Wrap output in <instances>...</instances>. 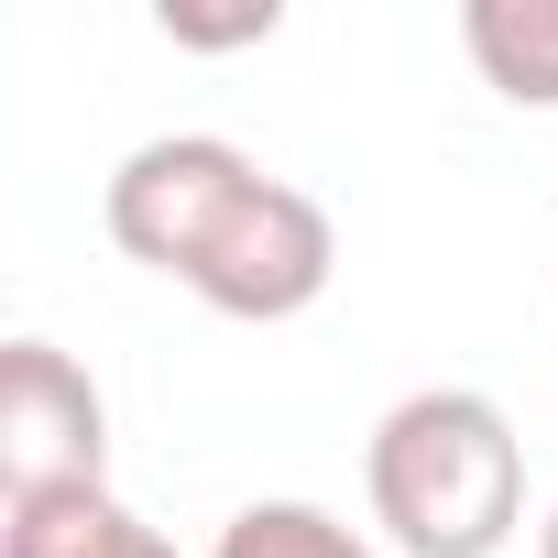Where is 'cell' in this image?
Masks as SVG:
<instances>
[{"mask_svg":"<svg viewBox=\"0 0 558 558\" xmlns=\"http://www.w3.org/2000/svg\"><path fill=\"white\" fill-rule=\"evenodd\" d=\"M362 493L395 558H504L525 525V438L493 395L427 384L373 416Z\"/></svg>","mask_w":558,"mask_h":558,"instance_id":"6da1fadb","label":"cell"},{"mask_svg":"<svg viewBox=\"0 0 558 558\" xmlns=\"http://www.w3.org/2000/svg\"><path fill=\"white\" fill-rule=\"evenodd\" d=\"M208 558H384L362 525H340L329 504H296V493H274V504H241L219 525Z\"/></svg>","mask_w":558,"mask_h":558,"instance_id":"52a82bcc","label":"cell"},{"mask_svg":"<svg viewBox=\"0 0 558 558\" xmlns=\"http://www.w3.org/2000/svg\"><path fill=\"white\" fill-rule=\"evenodd\" d=\"M460 45H471V66H482L493 99L558 110V0H471Z\"/></svg>","mask_w":558,"mask_h":558,"instance_id":"8992f818","label":"cell"},{"mask_svg":"<svg viewBox=\"0 0 558 558\" xmlns=\"http://www.w3.org/2000/svg\"><path fill=\"white\" fill-rule=\"evenodd\" d=\"M154 23H165V45H197V56H219V45H263L286 12H274V0H241V12H186V0H165Z\"/></svg>","mask_w":558,"mask_h":558,"instance_id":"ba28073f","label":"cell"},{"mask_svg":"<svg viewBox=\"0 0 558 558\" xmlns=\"http://www.w3.org/2000/svg\"><path fill=\"white\" fill-rule=\"evenodd\" d=\"M0 558H175L110 482L88 493H23V504H0Z\"/></svg>","mask_w":558,"mask_h":558,"instance_id":"5b68a950","label":"cell"},{"mask_svg":"<svg viewBox=\"0 0 558 558\" xmlns=\"http://www.w3.org/2000/svg\"><path fill=\"white\" fill-rule=\"evenodd\" d=\"M329 274H340L329 208H318L307 186H286V175H263V186L230 208V230L208 241V263L186 274V296L219 307V318L274 329V318H307V307L329 296Z\"/></svg>","mask_w":558,"mask_h":558,"instance_id":"3957f363","label":"cell"},{"mask_svg":"<svg viewBox=\"0 0 558 558\" xmlns=\"http://www.w3.org/2000/svg\"><path fill=\"white\" fill-rule=\"evenodd\" d=\"M536 558H558V504H547V525H536Z\"/></svg>","mask_w":558,"mask_h":558,"instance_id":"9c48e42d","label":"cell"},{"mask_svg":"<svg viewBox=\"0 0 558 558\" xmlns=\"http://www.w3.org/2000/svg\"><path fill=\"white\" fill-rule=\"evenodd\" d=\"M252 186H263V165H252L230 132H154V143H132V154L110 165L99 219H110V241H121L132 263H154V274L186 286Z\"/></svg>","mask_w":558,"mask_h":558,"instance_id":"7a4b0ae2","label":"cell"},{"mask_svg":"<svg viewBox=\"0 0 558 558\" xmlns=\"http://www.w3.org/2000/svg\"><path fill=\"white\" fill-rule=\"evenodd\" d=\"M110 471V405L88 384V362H66L56 340H12L0 351V493H88Z\"/></svg>","mask_w":558,"mask_h":558,"instance_id":"277c9868","label":"cell"}]
</instances>
